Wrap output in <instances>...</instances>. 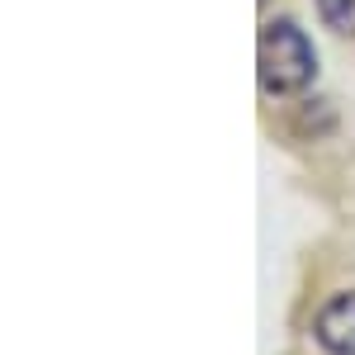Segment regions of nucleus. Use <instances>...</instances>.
<instances>
[{"label":"nucleus","mask_w":355,"mask_h":355,"mask_svg":"<svg viewBox=\"0 0 355 355\" xmlns=\"http://www.w3.org/2000/svg\"><path fill=\"white\" fill-rule=\"evenodd\" d=\"M313 336H318V346L331 355H355V289L346 294H331L322 303V313H318V322H313Z\"/></svg>","instance_id":"nucleus-2"},{"label":"nucleus","mask_w":355,"mask_h":355,"mask_svg":"<svg viewBox=\"0 0 355 355\" xmlns=\"http://www.w3.org/2000/svg\"><path fill=\"white\" fill-rule=\"evenodd\" d=\"M256 67H261V90L266 95H294L313 81L318 71V53L308 43V33L289 19H275L261 28V43H256Z\"/></svg>","instance_id":"nucleus-1"},{"label":"nucleus","mask_w":355,"mask_h":355,"mask_svg":"<svg viewBox=\"0 0 355 355\" xmlns=\"http://www.w3.org/2000/svg\"><path fill=\"white\" fill-rule=\"evenodd\" d=\"M318 15H322V24H327V28L355 38V0H318Z\"/></svg>","instance_id":"nucleus-3"}]
</instances>
